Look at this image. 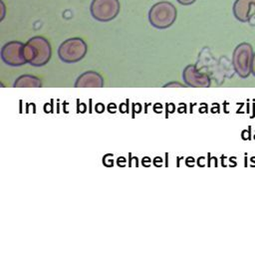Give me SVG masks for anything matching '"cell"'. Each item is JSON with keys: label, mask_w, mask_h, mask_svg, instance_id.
Returning <instances> with one entry per match:
<instances>
[{"label": "cell", "mask_w": 255, "mask_h": 255, "mask_svg": "<svg viewBox=\"0 0 255 255\" xmlns=\"http://www.w3.org/2000/svg\"><path fill=\"white\" fill-rule=\"evenodd\" d=\"M52 56L50 42L42 36L30 38L24 45V57L28 64L34 67L46 65Z\"/></svg>", "instance_id": "1"}, {"label": "cell", "mask_w": 255, "mask_h": 255, "mask_svg": "<svg viewBox=\"0 0 255 255\" xmlns=\"http://www.w3.org/2000/svg\"><path fill=\"white\" fill-rule=\"evenodd\" d=\"M177 10L168 1H160L151 6L148 11V21L156 29H166L176 20Z\"/></svg>", "instance_id": "2"}, {"label": "cell", "mask_w": 255, "mask_h": 255, "mask_svg": "<svg viewBox=\"0 0 255 255\" xmlns=\"http://www.w3.org/2000/svg\"><path fill=\"white\" fill-rule=\"evenodd\" d=\"M87 50V44L82 38H69L59 46L58 56L64 63H77L86 56Z\"/></svg>", "instance_id": "3"}, {"label": "cell", "mask_w": 255, "mask_h": 255, "mask_svg": "<svg viewBox=\"0 0 255 255\" xmlns=\"http://www.w3.org/2000/svg\"><path fill=\"white\" fill-rule=\"evenodd\" d=\"M253 55V48L249 43H240L235 47L232 55V64L240 78H247L251 74Z\"/></svg>", "instance_id": "4"}, {"label": "cell", "mask_w": 255, "mask_h": 255, "mask_svg": "<svg viewBox=\"0 0 255 255\" xmlns=\"http://www.w3.org/2000/svg\"><path fill=\"white\" fill-rule=\"evenodd\" d=\"M121 10L119 0H93L90 11L94 19L100 22H109L115 19Z\"/></svg>", "instance_id": "5"}, {"label": "cell", "mask_w": 255, "mask_h": 255, "mask_svg": "<svg viewBox=\"0 0 255 255\" xmlns=\"http://www.w3.org/2000/svg\"><path fill=\"white\" fill-rule=\"evenodd\" d=\"M24 45L20 41H10L1 48L2 61L12 67H19L25 65L27 62L24 57Z\"/></svg>", "instance_id": "6"}, {"label": "cell", "mask_w": 255, "mask_h": 255, "mask_svg": "<svg viewBox=\"0 0 255 255\" xmlns=\"http://www.w3.org/2000/svg\"><path fill=\"white\" fill-rule=\"evenodd\" d=\"M184 83L192 88H208L211 84L210 78L199 72L195 65H187L182 72Z\"/></svg>", "instance_id": "7"}, {"label": "cell", "mask_w": 255, "mask_h": 255, "mask_svg": "<svg viewBox=\"0 0 255 255\" xmlns=\"http://www.w3.org/2000/svg\"><path fill=\"white\" fill-rule=\"evenodd\" d=\"M232 11L238 21L251 22L255 18V0H235Z\"/></svg>", "instance_id": "8"}, {"label": "cell", "mask_w": 255, "mask_h": 255, "mask_svg": "<svg viewBox=\"0 0 255 255\" xmlns=\"http://www.w3.org/2000/svg\"><path fill=\"white\" fill-rule=\"evenodd\" d=\"M104 79L103 77L95 71H87L81 74L76 82V88H103Z\"/></svg>", "instance_id": "9"}, {"label": "cell", "mask_w": 255, "mask_h": 255, "mask_svg": "<svg viewBox=\"0 0 255 255\" xmlns=\"http://www.w3.org/2000/svg\"><path fill=\"white\" fill-rule=\"evenodd\" d=\"M13 87L14 88H41L42 82L36 76L22 75L15 80Z\"/></svg>", "instance_id": "10"}, {"label": "cell", "mask_w": 255, "mask_h": 255, "mask_svg": "<svg viewBox=\"0 0 255 255\" xmlns=\"http://www.w3.org/2000/svg\"><path fill=\"white\" fill-rule=\"evenodd\" d=\"M0 9H1V17H0V21H3L4 17H5V12H6V7L4 4L3 0H0Z\"/></svg>", "instance_id": "11"}, {"label": "cell", "mask_w": 255, "mask_h": 255, "mask_svg": "<svg viewBox=\"0 0 255 255\" xmlns=\"http://www.w3.org/2000/svg\"><path fill=\"white\" fill-rule=\"evenodd\" d=\"M179 4L181 5H184V6H188V5H191L193 4L196 0H176Z\"/></svg>", "instance_id": "12"}, {"label": "cell", "mask_w": 255, "mask_h": 255, "mask_svg": "<svg viewBox=\"0 0 255 255\" xmlns=\"http://www.w3.org/2000/svg\"><path fill=\"white\" fill-rule=\"evenodd\" d=\"M251 74L255 77V53L252 58V65H251Z\"/></svg>", "instance_id": "13"}, {"label": "cell", "mask_w": 255, "mask_h": 255, "mask_svg": "<svg viewBox=\"0 0 255 255\" xmlns=\"http://www.w3.org/2000/svg\"><path fill=\"white\" fill-rule=\"evenodd\" d=\"M164 87H179V88H181L182 85L179 83H169V84H166Z\"/></svg>", "instance_id": "14"}]
</instances>
